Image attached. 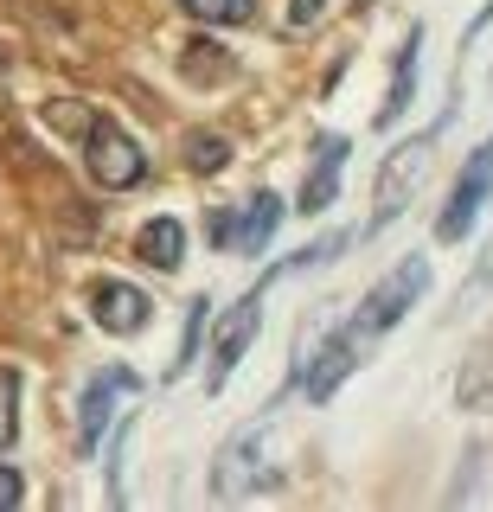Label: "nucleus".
I'll return each instance as SVG.
<instances>
[{
    "mask_svg": "<svg viewBox=\"0 0 493 512\" xmlns=\"http://www.w3.org/2000/svg\"><path fill=\"white\" fill-rule=\"evenodd\" d=\"M186 13H199V20H212V26H244L250 13H257V0H180Z\"/></svg>",
    "mask_w": 493,
    "mask_h": 512,
    "instance_id": "14",
    "label": "nucleus"
},
{
    "mask_svg": "<svg viewBox=\"0 0 493 512\" xmlns=\"http://www.w3.org/2000/svg\"><path fill=\"white\" fill-rule=\"evenodd\" d=\"M205 314H212V301H193V308H186V333H180V365H193V352H199V333H205Z\"/></svg>",
    "mask_w": 493,
    "mask_h": 512,
    "instance_id": "15",
    "label": "nucleus"
},
{
    "mask_svg": "<svg viewBox=\"0 0 493 512\" xmlns=\"http://www.w3.org/2000/svg\"><path fill=\"white\" fill-rule=\"evenodd\" d=\"M417 52H423V32H410L404 52H397V77H391V90H385V109H378V122H385V128L410 109V90H417Z\"/></svg>",
    "mask_w": 493,
    "mask_h": 512,
    "instance_id": "11",
    "label": "nucleus"
},
{
    "mask_svg": "<svg viewBox=\"0 0 493 512\" xmlns=\"http://www.w3.org/2000/svg\"><path fill=\"white\" fill-rule=\"evenodd\" d=\"M289 269V263H282ZM282 269H269V276L250 288L244 301H237V308L218 320V340H212V372H205V384H212V391H225L231 384V372H237V359H244L250 352V340H257V327H263V295H269V282L282 276Z\"/></svg>",
    "mask_w": 493,
    "mask_h": 512,
    "instance_id": "5",
    "label": "nucleus"
},
{
    "mask_svg": "<svg viewBox=\"0 0 493 512\" xmlns=\"http://www.w3.org/2000/svg\"><path fill=\"white\" fill-rule=\"evenodd\" d=\"M276 224H282V199L276 192H250L237 212H218L205 231H212V244L218 250H237V256H263V244L276 237Z\"/></svg>",
    "mask_w": 493,
    "mask_h": 512,
    "instance_id": "6",
    "label": "nucleus"
},
{
    "mask_svg": "<svg viewBox=\"0 0 493 512\" xmlns=\"http://www.w3.org/2000/svg\"><path fill=\"white\" fill-rule=\"evenodd\" d=\"M77 141H84V160H90V180H97V186H109V192H129V186L148 180V154L135 148V135H129L122 122L90 116Z\"/></svg>",
    "mask_w": 493,
    "mask_h": 512,
    "instance_id": "2",
    "label": "nucleus"
},
{
    "mask_svg": "<svg viewBox=\"0 0 493 512\" xmlns=\"http://www.w3.org/2000/svg\"><path fill=\"white\" fill-rule=\"evenodd\" d=\"M90 314H97L103 333H141L154 308H148V295L129 288V282H97L90 288Z\"/></svg>",
    "mask_w": 493,
    "mask_h": 512,
    "instance_id": "8",
    "label": "nucleus"
},
{
    "mask_svg": "<svg viewBox=\"0 0 493 512\" xmlns=\"http://www.w3.org/2000/svg\"><path fill=\"white\" fill-rule=\"evenodd\" d=\"M340 173H346V135H321L314 141V167H308V186H301V212H327L333 192H340Z\"/></svg>",
    "mask_w": 493,
    "mask_h": 512,
    "instance_id": "9",
    "label": "nucleus"
},
{
    "mask_svg": "<svg viewBox=\"0 0 493 512\" xmlns=\"http://www.w3.org/2000/svg\"><path fill=\"white\" fill-rule=\"evenodd\" d=\"M20 500H26V480L13 468H0V506H20Z\"/></svg>",
    "mask_w": 493,
    "mask_h": 512,
    "instance_id": "16",
    "label": "nucleus"
},
{
    "mask_svg": "<svg viewBox=\"0 0 493 512\" xmlns=\"http://www.w3.org/2000/svg\"><path fill=\"white\" fill-rule=\"evenodd\" d=\"M13 436H20V372L0 365V448H13Z\"/></svg>",
    "mask_w": 493,
    "mask_h": 512,
    "instance_id": "13",
    "label": "nucleus"
},
{
    "mask_svg": "<svg viewBox=\"0 0 493 512\" xmlns=\"http://www.w3.org/2000/svg\"><path fill=\"white\" fill-rule=\"evenodd\" d=\"M423 288H429V263H423V256H404L391 276H378L372 288H365V301L346 314V327L327 333V346L314 352V365H308V378H301V391H308L314 404H327V397L340 391L346 378H353V365L365 359V346H372L378 333H391L397 320H404V314L423 301Z\"/></svg>",
    "mask_w": 493,
    "mask_h": 512,
    "instance_id": "1",
    "label": "nucleus"
},
{
    "mask_svg": "<svg viewBox=\"0 0 493 512\" xmlns=\"http://www.w3.org/2000/svg\"><path fill=\"white\" fill-rule=\"evenodd\" d=\"M487 199H493V135L468 154L461 180L449 186V199H442V218H436V237H442V244H461V237L474 231V218L487 212Z\"/></svg>",
    "mask_w": 493,
    "mask_h": 512,
    "instance_id": "4",
    "label": "nucleus"
},
{
    "mask_svg": "<svg viewBox=\"0 0 493 512\" xmlns=\"http://www.w3.org/2000/svg\"><path fill=\"white\" fill-rule=\"evenodd\" d=\"M141 391V378L129 372V365H109V372H97L84 384V404H77V442L84 448H97L103 442V429H109V416H116L122 397H135Z\"/></svg>",
    "mask_w": 493,
    "mask_h": 512,
    "instance_id": "7",
    "label": "nucleus"
},
{
    "mask_svg": "<svg viewBox=\"0 0 493 512\" xmlns=\"http://www.w3.org/2000/svg\"><path fill=\"white\" fill-rule=\"evenodd\" d=\"M135 256L148 269H180L186 263V224L180 218H148L135 231Z\"/></svg>",
    "mask_w": 493,
    "mask_h": 512,
    "instance_id": "10",
    "label": "nucleus"
},
{
    "mask_svg": "<svg viewBox=\"0 0 493 512\" xmlns=\"http://www.w3.org/2000/svg\"><path fill=\"white\" fill-rule=\"evenodd\" d=\"M442 128H449V116H442L436 128H423L417 141H404V148H391L385 160V173H378V199H372V231H385V224L410 205V192L423 186V173H429V154H436V141H442Z\"/></svg>",
    "mask_w": 493,
    "mask_h": 512,
    "instance_id": "3",
    "label": "nucleus"
},
{
    "mask_svg": "<svg viewBox=\"0 0 493 512\" xmlns=\"http://www.w3.org/2000/svg\"><path fill=\"white\" fill-rule=\"evenodd\" d=\"M289 20H295V26H314V20H321V0H295Z\"/></svg>",
    "mask_w": 493,
    "mask_h": 512,
    "instance_id": "17",
    "label": "nucleus"
},
{
    "mask_svg": "<svg viewBox=\"0 0 493 512\" xmlns=\"http://www.w3.org/2000/svg\"><path fill=\"white\" fill-rule=\"evenodd\" d=\"M225 160H231V141L225 135H205V128H199V135H186V167H193V173H218Z\"/></svg>",
    "mask_w": 493,
    "mask_h": 512,
    "instance_id": "12",
    "label": "nucleus"
}]
</instances>
